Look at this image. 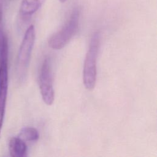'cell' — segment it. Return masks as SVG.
I'll use <instances>...</instances> for the list:
<instances>
[{"label": "cell", "mask_w": 157, "mask_h": 157, "mask_svg": "<svg viewBox=\"0 0 157 157\" xmlns=\"http://www.w3.org/2000/svg\"><path fill=\"white\" fill-rule=\"evenodd\" d=\"M100 36L94 33L91 39L89 48L86 55L83 70V82L87 90H93L96 82V61L98 55Z\"/></svg>", "instance_id": "cell-1"}, {"label": "cell", "mask_w": 157, "mask_h": 157, "mask_svg": "<svg viewBox=\"0 0 157 157\" xmlns=\"http://www.w3.org/2000/svg\"><path fill=\"white\" fill-rule=\"evenodd\" d=\"M8 90V40L6 35L0 44V137L5 115Z\"/></svg>", "instance_id": "cell-2"}, {"label": "cell", "mask_w": 157, "mask_h": 157, "mask_svg": "<svg viewBox=\"0 0 157 157\" xmlns=\"http://www.w3.org/2000/svg\"><path fill=\"white\" fill-rule=\"evenodd\" d=\"M79 16L78 9H74L62 28L48 39V44L50 48L59 50L67 44L77 31Z\"/></svg>", "instance_id": "cell-3"}, {"label": "cell", "mask_w": 157, "mask_h": 157, "mask_svg": "<svg viewBox=\"0 0 157 157\" xmlns=\"http://www.w3.org/2000/svg\"><path fill=\"white\" fill-rule=\"evenodd\" d=\"M35 28L30 25L25 31L17 55V72L20 79L25 78L35 40Z\"/></svg>", "instance_id": "cell-4"}, {"label": "cell", "mask_w": 157, "mask_h": 157, "mask_svg": "<svg viewBox=\"0 0 157 157\" xmlns=\"http://www.w3.org/2000/svg\"><path fill=\"white\" fill-rule=\"evenodd\" d=\"M39 87L42 98L48 105L53 104L54 101V90L51 63L49 58L43 61L39 75Z\"/></svg>", "instance_id": "cell-5"}, {"label": "cell", "mask_w": 157, "mask_h": 157, "mask_svg": "<svg viewBox=\"0 0 157 157\" xmlns=\"http://www.w3.org/2000/svg\"><path fill=\"white\" fill-rule=\"evenodd\" d=\"M9 150L12 157H23L26 156L27 147L22 139L18 137H13L9 142Z\"/></svg>", "instance_id": "cell-6"}, {"label": "cell", "mask_w": 157, "mask_h": 157, "mask_svg": "<svg viewBox=\"0 0 157 157\" xmlns=\"http://www.w3.org/2000/svg\"><path fill=\"white\" fill-rule=\"evenodd\" d=\"M45 0H22L20 13L23 18H28L36 12Z\"/></svg>", "instance_id": "cell-7"}, {"label": "cell", "mask_w": 157, "mask_h": 157, "mask_svg": "<svg viewBox=\"0 0 157 157\" xmlns=\"http://www.w3.org/2000/svg\"><path fill=\"white\" fill-rule=\"evenodd\" d=\"M18 137L25 142H34L38 140L39 134L36 128L28 126L21 129Z\"/></svg>", "instance_id": "cell-8"}, {"label": "cell", "mask_w": 157, "mask_h": 157, "mask_svg": "<svg viewBox=\"0 0 157 157\" xmlns=\"http://www.w3.org/2000/svg\"><path fill=\"white\" fill-rule=\"evenodd\" d=\"M4 0H0V44L4 33L2 31V18H3Z\"/></svg>", "instance_id": "cell-9"}, {"label": "cell", "mask_w": 157, "mask_h": 157, "mask_svg": "<svg viewBox=\"0 0 157 157\" xmlns=\"http://www.w3.org/2000/svg\"><path fill=\"white\" fill-rule=\"evenodd\" d=\"M67 0H59V1L60 2H64L65 1H66Z\"/></svg>", "instance_id": "cell-10"}]
</instances>
